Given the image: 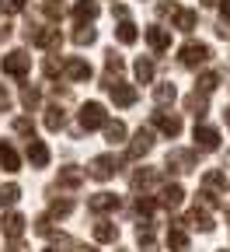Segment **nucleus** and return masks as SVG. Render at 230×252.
Instances as JSON below:
<instances>
[{
    "label": "nucleus",
    "mask_w": 230,
    "mask_h": 252,
    "mask_svg": "<svg viewBox=\"0 0 230 252\" xmlns=\"http://www.w3.org/2000/svg\"><path fill=\"white\" fill-rule=\"evenodd\" d=\"M25 39L31 46H46V49H59V42H63L59 28H52V25H28L25 28Z\"/></svg>",
    "instance_id": "1"
},
{
    "label": "nucleus",
    "mask_w": 230,
    "mask_h": 252,
    "mask_svg": "<svg viewBox=\"0 0 230 252\" xmlns=\"http://www.w3.org/2000/svg\"><path fill=\"white\" fill-rule=\"evenodd\" d=\"M209 56H213V49L206 42H185L178 49V63H181V67H203V63H209Z\"/></svg>",
    "instance_id": "2"
},
{
    "label": "nucleus",
    "mask_w": 230,
    "mask_h": 252,
    "mask_svg": "<svg viewBox=\"0 0 230 252\" xmlns=\"http://www.w3.org/2000/svg\"><path fill=\"white\" fill-rule=\"evenodd\" d=\"M0 67H4V74H7V77L25 81V77L31 74V56H28L25 49H14V53H7V56H4V63H0Z\"/></svg>",
    "instance_id": "3"
},
{
    "label": "nucleus",
    "mask_w": 230,
    "mask_h": 252,
    "mask_svg": "<svg viewBox=\"0 0 230 252\" xmlns=\"http://www.w3.org/2000/svg\"><path fill=\"white\" fill-rule=\"evenodd\" d=\"M119 168H122V161H119L115 154H98V158H91L87 175H91V179H98V182H105V179H112Z\"/></svg>",
    "instance_id": "4"
},
{
    "label": "nucleus",
    "mask_w": 230,
    "mask_h": 252,
    "mask_svg": "<svg viewBox=\"0 0 230 252\" xmlns=\"http://www.w3.org/2000/svg\"><path fill=\"white\" fill-rule=\"evenodd\" d=\"M108 123V112L102 102H84L80 105V130H98V126Z\"/></svg>",
    "instance_id": "5"
},
{
    "label": "nucleus",
    "mask_w": 230,
    "mask_h": 252,
    "mask_svg": "<svg viewBox=\"0 0 230 252\" xmlns=\"http://www.w3.org/2000/svg\"><path fill=\"white\" fill-rule=\"evenodd\" d=\"M105 91L112 94V102L119 105V109H129V105H136V88L133 84H126V81H112V84H105Z\"/></svg>",
    "instance_id": "6"
},
{
    "label": "nucleus",
    "mask_w": 230,
    "mask_h": 252,
    "mask_svg": "<svg viewBox=\"0 0 230 252\" xmlns=\"http://www.w3.org/2000/svg\"><path fill=\"white\" fill-rule=\"evenodd\" d=\"M168 172H178V175H185V172H195V151H181V147H175V151H168Z\"/></svg>",
    "instance_id": "7"
},
{
    "label": "nucleus",
    "mask_w": 230,
    "mask_h": 252,
    "mask_svg": "<svg viewBox=\"0 0 230 252\" xmlns=\"http://www.w3.org/2000/svg\"><path fill=\"white\" fill-rule=\"evenodd\" d=\"M220 147V130L206 123H195V151H216Z\"/></svg>",
    "instance_id": "8"
},
{
    "label": "nucleus",
    "mask_w": 230,
    "mask_h": 252,
    "mask_svg": "<svg viewBox=\"0 0 230 252\" xmlns=\"http://www.w3.org/2000/svg\"><path fill=\"white\" fill-rule=\"evenodd\" d=\"M150 147H153V130H150V126H140L136 137H133V144H129V158L140 161L143 154H150Z\"/></svg>",
    "instance_id": "9"
},
{
    "label": "nucleus",
    "mask_w": 230,
    "mask_h": 252,
    "mask_svg": "<svg viewBox=\"0 0 230 252\" xmlns=\"http://www.w3.org/2000/svg\"><path fill=\"white\" fill-rule=\"evenodd\" d=\"M150 126H157L164 137H178L181 133V116H175V112H153Z\"/></svg>",
    "instance_id": "10"
},
{
    "label": "nucleus",
    "mask_w": 230,
    "mask_h": 252,
    "mask_svg": "<svg viewBox=\"0 0 230 252\" xmlns=\"http://www.w3.org/2000/svg\"><path fill=\"white\" fill-rule=\"evenodd\" d=\"M203 189H209V193H216V196H227V189H230V175H227V172H220V168H209V172L203 175Z\"/></svg>",
    "instance_id": "11"
},
{
    "label": "nucleus",
    "mask_w": 230,
    "mask_h": 252,
    "mask_svg": "<svg viewBox=\"0 0 230 252\" xmlns=\"http://www.w3.org/2000/svg\"><path fill=\"white\" fill-rule=\"evenodd\" d=\"M25 154H28L31 168H46V165H49V147H46V140H39V137H31V140H28Z\"/></svg>",
    "instance_id": "12"
},
{
    "label": "nucleus",
    "mask_w": 230,
    "mask_h": 252,
    "mask_svg": "<svg viewBox=\"0 0 230 252\" xmlns=\"http://www.w3.org/2000/svg\"><path fill=\"white\" fill-rule=\"evenodd\" d=\"M147 46H150L153 53H168V49H171V32L160 28V25H150V28H147Z\"/></svg>",
    "instance_id": "13"
},
{
    "label": "nucleus",
    "mask_w": 230,
    "mask_h": 252,
    "mask_svg": "<svg viewBox=\"0 0 230 252\" xmlns=\"http://www.w3.org/2000/svg\"><path fill=\"white\" fill-rule=\"evenodd\" d=\"M181 200H185V189L178 186V182H168V186H160V207H168V210H178L181 207Z\"/></svg>",
    "instance_id": "14"
},
{
    "label": "nucleus",
    "mask_w": 230,
    "mask_h": 252,
    "mask_svg": "<svg viewBox=\"0 0 230 252\" xmlns=\"http://www.w3.org/2000/svg\"><path fill=\"white\" fill-rule=\"evenodd\" d=\"M63 74H67L70 81H91V63L70 56V60H63Z\"/></svg>",
    "instance_id": "15"
},
{
    "label": "nucleus",
    "mask_w": 230,
    "mask_h": 252,
    "mask_svg": "<svg viewBox=\"0 0 230 252\" xmlns=\"http://www.w3.org/2000/svg\"><path fill=\"white\" fill-rule=\"evenodd\" d=\"M122 70H126V60H122L115 49H108V53H105V81H102V88L112 84V81H119Z\"/></svg>",
    "instance_id": "16"
},
{
    "label": "nucleus",
    "mask_w": 230,
    "mask_h": 252,
    "mask_svg": "<svg viewBox=\"0 0 230 252\" xmlns=\"http://www.w3.org/2000/svg\"><path fill=\"white\" fill-rule=\"evenodd\" d=\"M87 210H94V214H112V210H119V196H115V193H94V196L87 200Z\"/></svg>",
    "instance_id": "17"
},
{
    "label": "nucleus",
    "mask_w": 230,
    "mask_h": 252,
    "mask_svg": "<svg viewBox=\"0 0 230 252\" xmlns=\"http://www.w3.org/2000/svg\"><path fill=\"white\" fill-rule=\"evenodd\" d=\"M98 11H102V7H98V0H77V4H74V21L77 25H91L98 18Z\"/></svg>",
    "instance_id": "18"
},
{
    "label": "nucleus",
    "mask_w": 230,
    "mask_h": 252,
    "mask_svg": "<svg viewBox=\"0 0 230 252\" xmlns=\"http://www.w3.org/2000/svg\"><path fill=\"white\" fill-rule=\"evenodd\" d=\"M168 249L188 252V235H185V224H181V220H171V228H168Z\"/></svg>",
    "instance_id": "19"
},
{
    "label": "nucleus",
    "mask_w": 230,
    "mask_h": 252,
    "mask_svg": "<svg viewBox=\"0 0 230 252\" xmlns=\"http://www.w3.org/2000/svg\"><path fill=\"white\" fill-rule=\"evenodd\" d=\"M185 228H199V231H213V217H209V210L206 207H195L185 220H181Z\"/></svg>",
    "instance_id": "20"
},
{
    "label": "nucleus",
    "mask_w": 230,
    "mask_h": 252,
    "mask_svg": "<svg viewBox=\"0 0 230 252\" xmlns=\"http://www.w3.org/2000/svg\"><path fill=\"white\" fill-rule=\"evenodd\" d=\"M0 168L4 172H21V158L7 140H0Z\"/></svg>",
    "instance_id": "21"
},
{
    "label": "nucleus",
    "mask_w": 230,
    "mask_h": 252,
    "mask_svg": "<svg viewBox=\"0 0 230 252\" xmlns=\"http://www.w3.org/2000/svg\"><path fill=\"white\" fill-rule=\"evenodd\" d=\"M80 182H84V172L74 165L59 168V175H56V186H63V189H80Z\"/></svg>",
    "instance_id": "22"
},
{
    "label": "nucleus",
    "mask_w": 230,
    "mask_h": 252,
    "mask_svg": "<svg viewBox=\"0 0 230 252\" xmlns=\"http://www.w3.org/2000/svg\"><path fill=\"white\" fill-rule=\"evenodd\" d=\"M133 74H136V81H140V84H150V81H153V74H157L153 60H150V56H140V60L133 63Z\"/></svg>",
    "instance_id": "23"
},
{
    "label": "nucleus",
    "mask_w": 230,
    "mask_h": 252,
    "mask_svg": "<svg viewBox=\"0 0 230 252\" xmlns=\"http://www.w3.org/2000/svg\"><path fill=\"white\" fill-rule=\"evenodd\" d=\"M115 39H119L122 46H133V42L140 39V32H136V25L129 21V18H122V21H119V28H115Z\"/></svg>",
    "instance_id": "24"
},
{
    "label": "nucleus",
    "mask_w": 230,
    "mask_h": 252,
    "mask_svg": "<svg viewBox=\"0 0 230 252\" xmlns=\"http://www.w3.org/2000/svg\"><path fill=\"white\" fill-rule=\"evenodd\" d=\"M175 98H178V88H175L171 81H160V84L153 88V102H157V105H171Z\"/></svg>",
    "instance_id": "25"
},
{
    "label": "nucleus",
    "mask_w": 230,
    "mask_h": 252,
    "mask_svg": "<svg viewBox=\"0 0 230 252\" xmlns=\"http://www.w3.org/2000/svg\"><path fill=\"white\" fill-rule=\"evenodd\" d=\"M63 123H67V112H63L59 105H49V109H46V130H49V133H59Z\"/></svg>",
    "instance_id": "26"
},
{
    "label": "nucleus",
    "mask_w": 230,
    "mask_h": 252,
    "mask_svg": "<svg viewBox=\"0 0 230 252\" xmlns=\"http://www.w3.org/2000/svg\"><path fill=\"white\" fill-rule=\"evenodd\" d=\"M4 235H11L14 242L25 235V217L21 214H4Z\"/></svg>",
    "instance_id": "27"
},
{
    "label": "nucleus",
    "mask_w": 230,
    "mask_h": 252,
    "mask_svg": "<svg viewBox=\"0 0 230 252\" xmlns=\"http://www.w3.org/2000/svg\"><path fill=\"white\" fill-rule=\"evenodd\" d=\"M185 109H188L195 119H203V116H206V94H203V91H192L188 98H185Z\"/></svg>",
    "instance_id": "28"
},
{
    "label": "nucleus",
    "mask_w": 230,
    "mask_h": 252,
    "mask_svg": "<svg viewBox=\"0 0 230 252\" xmlns=\"http://www.w3.org/2000/svg\"><path fill=\"white\" fill-rule=\"evenodd\" d=\"M94 238L98 242H115L119 238V224H112V220H98V224H94Z\"/></svg>",
    "instance_id": "29"
},
{
    "label": "nucleus",
    "mask_w": 230,
    "mask_h": 252,
    "mask_svg": "<svg viewBox=\"0 0 230 252\" xmlns=\"http://www.w3.org/2000/svg\"><path fill=\"white\" fill-rule=\"evenodd\" d=\"M157 182V172L153 168H136L133 172V189H136V193H140V189H150Z\"/></svg>",
    "instance_id": "30"
},
{
    "label": "nucleus",
    "mask_w": 230,
    "mask_h": 252,
    "mask_svg": "<svg viewBox=\"0 0 230 252\" xmlns=\"http://www.w3.org/2000/svg\"><path fill=\"white\" fill-rule=\"evenodd\" d=\"M39 102H42V91H39L35 84H25V91H21V105H25V109H39Z\"/></svg>",
    "instance_id": "31"
},
{
    "label": "nucleus",
    "mask_w": 230,
    "mask_h": 252,
    "mask_svg": "<svg viewBox=\"0 0 230 252\" xmlns=\"http://www.w3.org/2000/svg\"><path fill=\"white\" fill-rule=\"evenodd\" d=\"M105 137H108L112 147L122 144V140H126V123H119V119H115V123H105Z\"/></svg>",
    "instance_id": "32"
},
{
    "label": "nucleus",
    "mask_w": 230,
    "mask_h": 252,
    "mask_svg": "<svg viewBox=\"0 0 230 252\" xmlns=\"http://www.w3.org/2000/svg\"><path fill=\"white\" fill-rule=\"evenodd\" d=\"M18 200H21V186H14V182L0 186V207H14Z\"/></svg>",
    "instance_id": "33"
},
{
    "label": "nucleus",
    "mask_w": 230,
    "mask_h": 252,
    "mask_svg": "<svg viewBox=\"0 0 230 252\" xmlns=\"http://www.w3.org/2000/svg\"><path fill=\"white\" fill-rule=\"evenodd\" d=\"M216 84H220V74H216V70H209V74H199V81H195V91L209 94V91H216Z\"/></svg>",
    "instance_id": "34"
},
{
    "label": "nucleus",
    "mask_w": 230,
    "mask_h": 252,
    "mask_svg": "<svg viewBox=\"0 0 230 252\" xmlns=\"http://www.w3.org/2000/svg\"><path fill=\"white\" fill-rule=\"evenodd\" d=\"M195 21H199V14H195V11H178V14H175V28H178V32H192Z\"/></svg>",
    "instance_id": "35"
},
{
    "label": "nucleus",
    "mask_w": 230,
    "mask_h": 252,
    "mask_svg": "<svg viewBox=\"0 0 230 252\" xmlns=\"http://www.w3.org/2000/svg\"><path fill=\"white\" fill-rule=\"evenodd\" d=\"M94 39H98V32H94L91 25H77V32H74V42H77V46H91Z\"/></svg>",
    "instance_id": "36"
},
{
    "label": "nucleus",
    "mask_w": 230,
    "mask_h": 252,
    "mask_svg": "<svg viewBox=\"0 0 230 252\" xmlns=\"http://www.w3.org/2000/svg\"><path fill=\"white\" fill-rule=\"evenodd\" d=\"M42 14L52 18V21H59L63 18V0H42Z\"/></svg>",
    "instance_id": "37"
},
{
    "label": "nucleus",
    "mask_w": 230,
    "mask_h": 252,
    "mask_svg": "<svg viewBox=\"0 0 230 252\" xmlns=\"http://www.w3.org/2000/svg\"><path fill=\"white\" fill-rule=\"evenodd\" d=\"M70 214H74V203H70V200H52L49 217H70Z\"/></svg>",
    "instance_id": "38"
},
{
    "label": "nucleus",
    "mask_w": 230,
    "mask_h": 252,
    "mask_svg": "<svg viewBox=\"0 0 230 252\" xmlns=\"http://www.w3.org/2000/svg\"><path fill=\"white\" fill-rule=\"evenodd\" d=\"M14 133H21L25 140H31V137H35V126H31V119H14Z\"/></svg>",
    "instance_id": "39"
},
{
    "label": "nucleus",
    "mask_w": 230,
    "mask_h": 252,
    "mask_svg": "<svg viewBox=\"0 0 230 252\" xmlns=\"http://www.w3.org/2000/svg\"><path fill=\"white\" fill-rule=\"evenodd\" d=\"M35 235H42V238H52L56 231H52V217H39L35 220Z\"/></svg>",
    "instance_id": "40"
},
{
    "label": "nucleus",
    "mask_w": 230,
    "mask_h": 252,
    "mask_svg": "<svg viewBox=\"0 0 230 252\" xmlns=\"http://www.w3.org/2000/svg\"><path fill=\"white\" fill-rule=\"evenodd\" d=\"M28 4H25V0H0V11H4V14H21Z\"/></svg>",
    "instance_id": "41"
},
{
    "label": "nucleus",
    "mask_w": 230,
    "mask_h": 252,
    "mask_svg": "<svg viewBox=\"0 0 230 252\" xmlns=\"http://www.w3.org/2000/svg\"><path fill=\"white\" fill-rule=\"evenodd\" d=\"M178 11H181V7H178V4H168V0H164V4H157V14H160V18H175Z\"/></svg>",
    "instance_id": "42"
},
{
    "label": "nucleus",
    "mask_w": 230,
    "mask_h": 252,
    "mask_svg": "<svg viewBox=\"0 0 230 252\" xmlns=\"http://www.w3.org/2000/svg\"><path fill=\"white\" fill-rule=\"evenodd\" d=\"M7 109H11V91L0 84V112H7Z\"/></svg>",
    "instance_id": "43"
},
{
    "label": "nucleus",
    "mask_w": 230,
    "mask_h": 252,
    "mask_svg": "<svg viewBox=\"0 0 230 252\" xmlns=\"http://www.w3.org/2000/svg\"><path fill=\"white\" fill-rule=\"evenodd\" d=\"M0 39H11V21L4 18V11H0Z\"/></svg>",
    "instance_id": "44"
},
{
    "label": "nucleus",
    "mask_w": 230,
    "mask_h": 252,
    "mask_svg": "<svg viewBox=\"0 0 230 252\" xmlns=\"http://www.w3.org/2000/svg\"><path fill=\"white\" fill-rule=\"evenodd\" d=\"M112 14L122 21V18H129V7H126V4H115V7H112Z\"/></svg>",
    "instance_id": "45"
},
{
    "label": "nucleus",
    "mask_w": 230,
    "mask_h": 252,
    "mask_svg": "<svg viewBox=\"0 0 230 252\" xmlns=\"http://www.w3.org/2000/svg\"><path fill=\"white\" fill-rule=\"evenodd\" d=\"M220 14H223V21H230V0H220Z\"/></svg>",
    "instance_id": "46"
},
{
    "label": "nucleus",
    "mask_w": 230,
    "mask_h": 252,
    "mask_svg": "<svg viewBox=\"0 0 230 252\" xmlns=\"http://www.w3.org/2000/svg\"><path fill=\"white\" fill-rule=\"evenodd\" d=\"M7 252H25V245H21V242H14V245H11Z\"/></svg>",
    "instance_id": "47"
},
{
    "label": "nucleus",
    "mask_w": 230,
    "mask_h": 252,
    "mask_svg": "<svg viewBox=\"0 0 230 252\" xmlns=\"http://www.w3.org/2000/svg\"><path fill=\"white\" fill-rule=\"evenodd\" d=\"M199 4H203V7H213V4H220V0H199Z\"/></svg>",
    "instance_id": "48"
},
{
    "label": "nucleus",
    "mask_w": 230,
    "mask_h": 252,
    "mask_svg": "<svg viewBox=\"0 0 230 252\" xmlns=\"http://www.w3.org/2000/svg\"><path fill=\"white\" fill-rule=\"evenodd\" d=\"M227 123H230V109H227Z\"/></svg>",
    "instance_id": "49"
},
{
    "label": "nucleus",
    "mask_w": 230,
    "mask_h": 252,
    "mask_svg": "<svg viewBox=\"0 0 230 252\" xmlns=\"http://www.w3.org/2000/svg\"><path fill=\"white\" fill-rule=\"evenodd\" d=\"M227 220H230V207H227Z\"/></svg>",
    "instance_id": "50"
},
{
    "label": "nucleus",
    "mask_w": 230,
    "mask_h": 252,
    "mask_svg": "<svg viewBox=\"0 0 230 252\" xmlns=\"http://www.w3.org/2000/svg\"><path fill=\"white\" fill-rule=\"evenodd\" d=\"M46 252H56V249H46Z\"/></svg>",
    "instance_id": "51"
},
{
    "label": "nucleus",
    "mask_w": 230,
    "mask_h": 252,
    "mask_svg": "<svg viewBox=\"0 0 230 252\" xmlns=\"http://www.w3.org/2000/svg\"><path fill=\"white\" fill-rule=\"evenodd\" d=\"M223 252H227V249H223Z\"/></svg>",
    "instance_id": "52"
}]
</instances>
